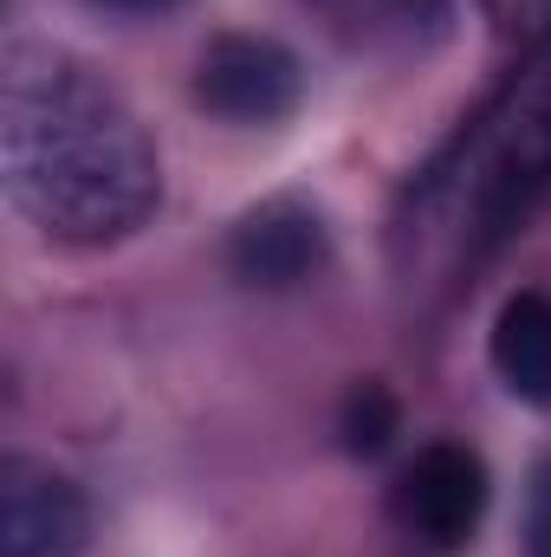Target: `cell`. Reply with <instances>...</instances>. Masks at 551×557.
Wrapping results in <instances>:
<instances>
[{
  "label": "cell",
  "mask_w": 551,
  "mask_h": 557,
  "mask_svg": "<svg viewBox=\"0 0 551 557\" xmlns=\"http://www.w3.org/2000/svg\"><path fill=\"white\" fill-rule=\"evenodd\" d=\"M526 557H551V460L532 480V512H526Z\"/></svg>",
  "instance_id": "30bf717a"
},
{
  "label": "cell",
  "mask_w": 551,
  "mask_h": 557,
  "mask_svg": "<svg viewBox=\"0 0 551 557\" xmlns=\"http://www.w3.org/2000/svg\"><path fill=\"white\" fill-rule=\"evenodd\" d=\"M91 7H105V13H131V20H149V13H169V7H182V0H91Z\"/></svg>",
  "instance_id": "8fae6325"
},
{
  "label": "cell",
  "mask_w": 551,
  "mask_h": 557,
  "mask_svg": "<svg viewBox=\"0 0 551 557\" xmlns=\"http://www.w3.org/2000/svg\"><path fill=\"white\" fill-rule=\"evenodd\" d=\"M551 195V52L448 143L415 182V227L448 247V260H487Z\"/></svg>",
  "instance_id": "7a4b0ae2"
},
{
  "label": "cell",
  "mask_w": 551,
  "mask_h": 557,
  "mask_svg": "<svg viewBox=\"0 0 551 557\" xmlns=\"http://www.w3.org/2000/svg\"><path fill=\"white\" fill-rule=\"evenodd\" d=\"M493 370L519 403H551V292H513L500 305Z\"/></svg>",
  "instance_id": "52a82bcc"
},
{
  "label": "cell",
  "mask_w": 551,
  "mask_h": 557,
  "mask_svg": "<svg viewBox=\"0 0 551 557\" xmlns=\"http://www.w3.org/2000/svg\"><path fill=\"white\" fill-rule=\"evenodd\" d=\"M396 525L428 552H461L487 519V460L467 441H428L396 473Z\"/></svg>",
  "instance_id": "3957f363"
},
{
  "label": "cell",
  "mask_w": 551,
  "mask_h": 557,
  "mask_svg": "<svg viewBox=\"0 0 551 557\" xmlns=\"http://www.w3.org/2000/svg\"><path fill=\"white\" fill-rule=\"evenodd\" d=\"M0 175L13 208L72 247L137 234L162 201V156L124 91L33 39L0 72Z\"/></svg>",
  "instance_id": "6da1fadb"
},
{
  "label": "cell",
  "mask_w": 551,
  "mask_h": 557,
  "mask_svg": "<svg viewBox=\"0 0 551 557\" xmlns=\"http://www.w3.org/2000/svg\"><path fill=\"white\" fill-rule=\"evenodd\" d=\"M325 260H331V234L305 201H260L254 214H241V227L228 240L234 278H247L260 292H292L325 273Z\"/></svg>",
  "instance_id": "8992f818"
},
{
  "label": "cell",
  "mask_w": 551,
  "mask_h": 557,
  "mask_svg": "<svg viewBox=\"0 0 551 557\" xmlns=\"http://www.w3.org/2000/svg\"><path fill=\"white\" fill-rule=\"evenodd\" d=\"M305 98V65L267 33H221L195 65V104L221 124H279Z\"/></svg>",
  "instance_id": "277c9868"
},
{
  "label": "cell",
  "mask_w": 551,
  "mask_h": 557,
  "mask_svg": "<svg viewBox=\"0 0 551 557\" xmlns=\"http://www.w3.org/2000/svg\"><path fill=\"white\" fill-rule=\"evenodd\" d=\"M91 506L46 460L13 454L0 467V557H85Z\"/></svg>",
  "instance_id": "5b68a950"
},
{
  "label": "cell",
  "mask_w": 551,
  "mask_h": 557,
  "mask_svg": "<svg viewBox=\"0 0 551 557\" xmlns=\"http://www.w3.org/2000/svg\"><path fill=\"white\" fill-rule=\"evenodd\" d=\"M493 33L519 52H551V0H480Z\"/></svg>",
  "instance_id": "9c48e42d"
},
{
  "label": "cell",
  "mask_w": 551,
  "mask_h": 557,
  "mask_svg": "<svg viewBox=\"0 0 551 557\" xmlns=\"http://www.w3.org/2000/svg\"><path fill=\"white\" fill-rule=\"evenodd\" d=\"M396 434V403L383 383H357L351 403H344V447L351 454H377L383 441Z\"/></svg>",
  "instance_id": "ba28073f"
}]
</instances>
